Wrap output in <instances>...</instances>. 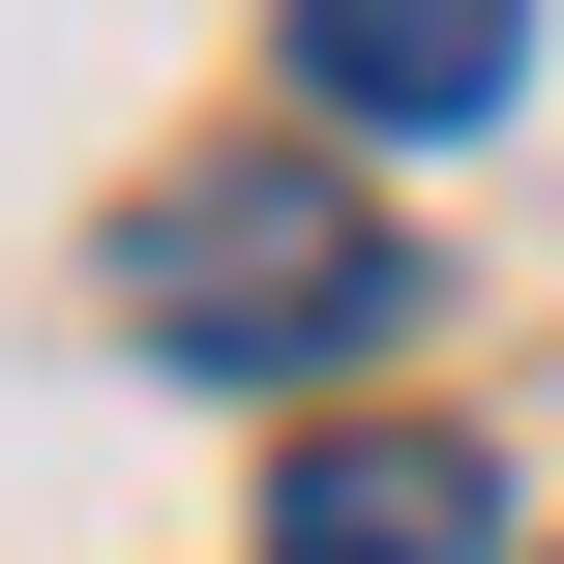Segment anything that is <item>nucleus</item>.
Here are the masks:
<instances>
[{
	"label": "nucleus",
	"instance_id": "nucleus-1",
	"mask_svg": "<svg viewBox=\"0 0 564 564\" xmlns=\"http://www.w3.org/2000/svg\"><path fill=\"white\" fill-rule=\"evenodd\" d=\"M119 297H149V357H208V387H297V357H387V327H416V268H387L357 178H178V208L119 238Z\"/></svg>",
	"mask_w": 564,
	"mask_h": 564
},
{
	"label": "nucleus",
	"instance_id": "nucleus-2",
	"mask_svg": "<svg viewBox=\"0 0 564 564\" xmlns=\"http://www.w3.org/2000/svg\"><path fill=\"white\" fill-rule=\"evenodd\" d=\"M506 59H535V0H297V89H327L357 149H446V119H506Z\"/></svg>",
	"mask_w": 564,
	"mask_h": 564
},
{
	"label": "nucleus",
	"instance_id": "nucleus-3",
	"mask_svg": "<svg viewBox=\"0 0 564 564\" xmlns=\"http://www.w3.org/2000/svg\"><path fill=\"white\" fill-rule=\"evenodd\" d=\"M476 535H506V476H476V446H416V416L268 476V564H476Z\"/></svg>",
	"mask_w": 564,
	"mask_h": 564
}]
</instances>
